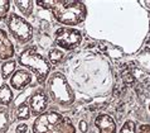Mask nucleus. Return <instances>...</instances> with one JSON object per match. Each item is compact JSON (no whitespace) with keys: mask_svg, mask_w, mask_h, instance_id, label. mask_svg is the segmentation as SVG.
Returning <instances> with one entry per match:
<instances>
[{"mask_svg":"<svg viewBox=\"0 0 150 133\" xmlns=\"http://www.w3.org/2000/svg\"><path fill=\"white\" fill-rule=\"evenodd\" d=\"M136 133H150V124H140L136 128Z\"/></svg>","mask_w":150,"mask_h":133,"instance_id":"nucleus-19","label":"nucleus"},{"mask_svg":"<svg viewBox=\"0 0 150 133\" xmlns=\"http://www.w3.org/2000/svg\"><path fill=\"white\" fill-rule=\"evenodd\" d=\"M95 126L100 133H116V123L109 114H98L95 119Z\"/></svg>","mask_w":150,"mask_h":133,"instance_id":"nucleus-10","label":"nucleus"},{"mask_svg":"<svg viewBox=\"0 0 150 133\" xmlns=\"http://www.w3.org/2000/svg\"><path fill=\"white\" fill-rule=\"evenodd\" d=\"M149 112H150V104H149Z\"/></svg>","mask_w":150,"mask_h":133,"instance_id":"nucleus-23","label":"nucleus"},{"mask_svg":"<svg viewBox=\"0 0 150 133\" xmlns=\"http://www.w3.org/2000/svg\"><path fill=\"white\" fill-rule=\"evenodd\" d=\"M18 62L20 66L29 69L35 75L38 84L47 82L51 72V64L38 52L35 46H28L23 48V51L18 55Z\"/></svg>","mask_w":150,"mask_h":133,"instance_id":"nucleus-4","label":"nucleus"},{"mask_svg":"<svg viewBox=\"0 0 150 133\" xmlns=\"http://www.w3.org/2000/svg\"><path fill=\"white\" fill-rule=\"evenodd\" d=\"M14 44L10 41L8 33L4 29H0V60L9 61L14 57Z\"/></svg>","mask_w":150,"mask_h":133,"instance_id":"nucleus-9","label":"nucleus"},{"mask_svg":"<svg viewBox=\"0 0 150 133\" xmlns=\"http://www.w3.org/2000/svg\"><path fill=\"white\" fill-rule=\"evenodd\" d=\"M63 57H64V52L59 48H52V49H49V52H48V61L53 65L59 64Z\"/></svg>","mask_w":150,"mask_h":133,"instance_id":"nucleus-16","label":"nucleus"},{"mask_svg":"<svg viewBox=\"0 0 150 133\" xmlns=\"http://www.w3.org/2000/svg\"><path fill=\"white\" fill-rule=\"evenodd\" d=\"M47 94L49 99L62 108H69L74 103V93L67 77L62 72H53L47 80Z\"/></svg>","mask_w":150,"mask_h":133,"instance_id":"nucleus-3","label":"nucleus"},{"mask_svg":"<svg viewBox=\"0 0 150 133\" xmlns=\"http://www.w3.org/2000/svg\"><path fill=\"white\" fill-rule=\"evenodd\" d=\"M13 90L8 84L0 85V107H9L13 103Z\"/></svg>","mask_w":150,"mask_h":133,"instance_id":"nucleus-13","label":"nucleus"},{"mask_svg":"<svg viewBox=\"0 0 150 133\" xmlns=\"http://www.w3.org/2000/svg\"><path fill=\"white\" fill-rule=\"evenodd\" d=\"M11 124V113L8 107H0V133H6Z\"/></svg>","mask_w":150,"mask_h":133,"instance_id":"nucleus-12","label":"nucleus"},{"mask_svg":"<svg viewBox=\"0 0 150 133\" xmlns=\"http://www.w3.org/2000/svg\"><path fill=\"white\" fill-rule=\"evenodd\" d=\"M51 10L57 22L68 27L83 23L87 16L86 5L76 0H53Z\"/></svg>","mask_w":150,"mask_h":133,"instance_id":"nucleus-1","label":"nucleus"},{"mask_svg":"<svg viewBox=\"0 0 150 133\" xmlns=\"http://www.w3.org/2000/svg\"><path fill=\"white\" fill-rule=\"evenodd\" d=\"M15 6L19 9V11L22 13L24 16L29 18L33 14V6H34V1L30 0H15L14 1Z\"/></svg>","mask_w":150,"mask_h":133,"instance_id":"nucleus-14","label":"nucleus"},{"mask_svg":"<svg viewBox=\"0 0 150 133\" xmlns=\"http://www.w3.org/2000/svg\"><path fill=\"white\" fill-rule=\"evenodd\" d=\"M28 104L30 107L32 115H34L35 118L45 113L48 109V104H49V97H48L47 91L44 89H37L32 94V97L28 99Z\"/></svg>","mask_w":150,"mask_h":133,"instance_id":"nucleus-7","label":"nucleus"},{"mask_svg":"<svg viewBox=\"0 0 150 133\" xmlns=\"http://www.w3.org/2000/svg\"><path fill=\"white\" fill-rule=\"evenodd\" d=\"M0 80H1V72H0Z\"/></svg>","mask_w":150,"mask_h":133,"instance_id":"nucleus-22","label":"nucleus"},{"mask_svg":"<svg viewBox=\"0 0 150 133\" xmlns=\"http://www.w3.org/2000/svg\"><path fill=\"white\" fill-rule=\"evenodd\" d=\"M15 132L16 133H27L28 132V126L25 123H19L15 128Z\"/></svg>","mask_w":150,"mask_h":133,"instance_id":"nucleus-20","label":"nucleus"},{"mask_svg":"<svg viewBox=\"0 0 150 133\" xmlns=\"http://www.w3.org/2000/svg\"><path fill=\"white\" fill-rule=\"evenodd\" d=\"M78 128H80V131L82 133H86L87 129H88V124H87L86 120H80V123H78Z\"/></svg>","mask_w":150,"mask_h":133,"instance_id":"nucleus-21","label":"nucleus"},{"mask_svg":"<svg viewBox=\"0 0 150 133\" xmlns=\"http://www.w3.org/2000/svg\"><path fill=\"white\" fill-rule=\"evenodd\" d=\"M33 133H76L72 120L54 110H47L33 123Z\"/></svg>","mask_w":150,"mask_h":133,"instance_id":"nucleus-2","label":"nucleus"},{"mask_svg":"<svg viewBox=\"0 0 150 133\" xmlns=\"http://www.w3.org/2000/svg\"><path fill=\"white\" fill-rule=\"evenodd\" d=\"M10 1L9 0H0V20L8 18L10 9Z\"/></svg>","mask_w":150,"mask_h":133,"instance_id":"nucleus-17","label":"nucleus"},{"mask_svg":"<svg viewBox=\"0 0 150 133\" xmlns=\"http://www.w3.org/2000/svg\"><path fill=\"white\" fill-rule=\"evenodd\" d=\"M15 67H16V61H14V60H9V61L4 62L3 66L0 67V72H1L3 80L10 79L11 75L15 72Z\"/></svg>","mask_w":150,"mask_h":133,"instance_id":"nucleus-15","label":"nucleus"},{"mask_svg":"<svg viewBox=\"0 0 150 133\" xmlns=\"http://www.w3.org/2000/svg\"><path fill=\"white\" fill-rule=\"evenodd\" d=\"M13 115H14V119L15 120H27L30 118L32 115V112H30V107H29L28 102H23V103H18L14 107V110H13Z\"/></svg>","mask_w":150,"mask_h":133,"instance_id":"nucleus-11","label":"nucleus"},{"mask_svg":"<svg viewBox=\"0 0 150 133\" xmlns=\"http://www.w3.org/2000/svg\"><path fill=\"white\" fill-rule=\"evenodd\" d=\"M6 27L19 44H27L33 39V27L23 16L10 13L6 18Z\"/></svg>","mask_w":150,"mask_h":133,"instance_id":"nucleus-5","label":"nucleus"},{"mask_svg":"<svg viewBox=\"0 0 150 133\" xmlns=\"http://www.w3.org/2000/svg\"><path fill=\"white\" fill-rule=\"evenodd\" d=\"M120 133H136V126H135L134 120L127 119L126 122L122 124L121 129H120Z\"/></svg>","mask_w":150,"mask_h":133,"instance_id":"nucleus-18","label":"nucleus"},{"mask_svg":"<svg viewBox=\"0 0 150 133\" xmlns=\"http://www.w3.org/2000/svg\"><path fill=\"white\" fill-rule=\"evenodd\" d=\"M82 42V33L76 28H59L54 33V43L66 51H72L77 48Z\"/></svg>","mask_w":150,"mask_h":133,"instance_id":"nucleus-6","label":"nucleus"},{"mask_svg":"<svg viewBox=\"0 0 150 133\" xmlns=\"http://www.w3.org/2000/svg\"><path fill=\"white\" fill-rule=\"evenodd\" d=\"M9 82H10L11 89H15L18 91L23 90L32 82V74L29 72V70H25V69L15 70V72L11 75Z\"/></svg>","mask_w":150,"mask_h":133,"instance_id":"nucleus-8","label":"nucleus"}]
</instances>
